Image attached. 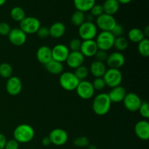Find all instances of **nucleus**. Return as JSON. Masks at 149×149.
<instances>
[{
	"label": "nucleus",
	"instance_id": "obj_1",
	"mask_svg": "<svg viewBox=\"0 0 149 149\" xmlns=\"http://www.w3.org/2000/svg\"><path fill=\"white\" fill-rule=\"evenodd\" d=\"M111 106V101L107 93H100L94 98L93 110L98 116H104L109 113Z\"/></svg>",
	"mask_w": 149,
	"mask_h": 149
},
{
	"label": "nucleus",
	"instance_id": "obj_2",
	"mask_svg": "<svg viewBox=\"0 0 149 149\" xmlns=\"http://www.w3.org/2000/svg\"><path fill=\"white\" fill-rule=\"evenodd\" d=\"M34 135L35 132L33 128L27 124L18 125L13 132L14 139L21 143H26L31 141L34 138Z\"/></svg>",
	"mask_w": 149,
	"mask_h": 149
},
{
	"label": "nucleus",
	"instance_id": "obj_3",
	"mask_svg": "<svg viewBox=\"0 0 149 149\" xmlns=\"http://www.w3.org/2000/svg\"><path fill=\"white\" fill-rule=\"evenodd\" d=\"M79 81L75 74L70 71L62 73L59 78L60 85L63 89L67 91L75 90Z\"/></svg>",
	"mask_w": 149,
	"mask_h": 149
},
{
	"label": "nucleus",
	"instance_id": "obj_4",
	"mask_svg": "<svg viewBox=\"0 0 149 149\" xmlns=\"http://www.w3.org/2000/svg\"><path fill=\"white\" fill-rule=\"evenodd\" d=\"M103 79H104L106 86L113 88L121 85L122 81V74L119 69L109 68L106 70Z\"/></svg>",
	"mask_w": 149,
	"mask_h": 149
},
{
	"label": "nucleus",
	"instance_id": "obj_5",
	"mask_svg": "<svg viewBox=\"0 0 149 149\" xmlns=\"http://www.w3.org/2000/svg\"><path fill=\"white\" fill-rule=\"evenodd\" d=\"M79 35L80 38L85 40H93L97 36V26L93 22L85 21L79 27Z\"/></svg>",
	"mask_w": 149,
	"mask_h": 149
},
{
	"label": "nucleus",
	"instance_id": "obj_6",
	"mask_svg": "<svg viewBox=\"0 0 149 149\" xmlns=\"http://www.w3.org/2000/svg\"><path fill=\"white\" fill-rule=\"evenodd\" d=\"M115 37L111 31H101L97 36L95 42L98 49L107 52L113 47Z\"/></svg>",
	"mask_w": 149,
	"mask_h": 149
},
{
	"label": "nucleus",
	"instance_id": "obj_7",
	"mask_svg": "<svg viewBox=\"0 0 149 149\" xmlns=\"http://www.w3.org/2000/svg\"><path fill=\"white\" fill-rule=\"evenodd\" d=\"M40 27V21L39 19L35 17H31V16L26 17L20 22V29L26 35L36 33Z\"/></svg>",
	"mask_w": 149,
	"mask_h": 149
},
{
	"label": "nucleus",
	"instance_id": "obj_8",
	"mask_svg": "<svg viewBox=\"0 0 149 149\" xmlns=\"http://www.w3.org/2000/svg\"><path fill=\"white\" fill-rule=\"evenodd\" d=\"M116 20L113 15L103 13L96 17V26L102 31H111L116 24Z\"/></svg>",
	"mask_w": 149,
	"mask_h": 149
},
{
	"label": "nucleus",
	"instance_id": "obj_9",
	"mask_svg": "<svg viewBox=\"0 0 149 149\" xmlns=\"http://www.w3.org/2000/svg\"><path fill=\"white\" fill-rule=\"evenodd\" d=\"M75 90L79 97L83 100H90L93 97L95 91L92 83L87 80L80 81Z\"/></svg>",
	"mask_w": 149,
	"mask_h": 149
},
{
	"label": "nucleus",
	"instance_id": "obj_10",
	"mask_svg": "<svg viewBox=\"0 0 149 149\" xmlns=\"http://www.w3.org/2000/svg\"><path fill=\"white\" fill-rule=\"evenodd\" d=\"M122 102L127 110L131 112L138 111L142 103L141 97L134 93H127Z\"/></svg>",
	"mask_w": 149,
	"mask_h": 149
},
{
	"label": "nucleus",
	"instance_id": "obj_11",
	"mask_svg": "<svg viewBox=\"0 0 149 149\" xmlns=\"http://www.w3.org/2000/svg\"><path fill=\"white\" fill-rule=\"evenodd\" d=\"M48 137L51 143L58 146H63L66 143L68 139V135L66 131L60 128H57L51 131Z\"/></svg>",
	"mask_w": 149,
	"mask_h": 149
},
{
	"label": "nucleus",
	"instance_id": "obj_12",
	"mask_svg": "<svg viewBox=\"0 0 149 149\" xmlns=\"http://www.w3.org/2000/svg\"><path fill=\"white\" fill-rule=\"evenodd\" d=\"M8 39L10 43L15 46H22L26 43L27 36L20 28H15L9 33Z\"/></svg>",
	"mask_w": 149,
	"mask_h": 149
},
{
	"label": "nucleus",
	"instance_id": "obj_13",
	"mask_svg": "<svg viewBox=\"0 0 149 149\" xmlns=\"http://www.w3.org/2000/svg\"><path fill=\"white\" fill-rule=\"evenodd\" d=\"M69 52V49L65 45H63V44L56 45L52 49V60L61 63L65 62L66 61Z\"/></svg>",
	"mask_w": 149,
	"mask_h": 149
},
{
	"label": "nucleus",
	"instance_id": "obj_14",
	"mask_svg": "<svg viewBox=\"0 0 149 149\" xmlns=\"http://www.w3.org/2000/svg\"><path fill=\"white\" fill-rule=\"evenodd\" d=\"M106 62L109 68L119 69L125 64V58L120 52H114L108 55Z\"/></svg>",
	"mask_w": 149,
	"mask_h": 149
},
{
	"label": "nucleus",
	"instance_id": "obj_15",
	"mask_svg": "<svg viewBox=\"0 0 149 149\" xmlns=\"http://www.w3.org/2000/svg\"><path fill=\"white\" fill-rule=\"evenodd\" d=\"M22 88V81L18 77L12 76L7 79L6 83V90L10 95L15 96L19 95L21 93Z\"/></svg>",
	"mask_w": 149,
	"mask_h": 149
},
{
	"label": "nucleus",
	"instance_id": "obj_16",
	"mask_svg": "<svg viewBox=\"0 0 149 149\" xmlns=\"http://www.w3.org/2000/svg\"><path fill=\"white\" fill-rule=\"evenodd\" d=\"M135 133L139 139L148 141L149 138V123L146 120H141L135 124Z\"/></svg>",
	"mask_w": 149,
	"mask_h": 149
},
{
	"label": "nucleus",
	"instance_id": "obj_17",
	"mask_svg": "<svg viewBox=\"0 0 149 149\" xmlns=\"http://www.w3.org/2000/svg\"><path fill=\"white\" fill-rule=\"evenodd\" d=\"M97 50L98 47L95 40H85L81 42L80 52L84 55V58L94 57Z\"/></svg>",
	"mask_w": 149,
	"mask_h": 149
},
{
	"label": "nucleus",
	"instance_id": "obj_18",
	"mask_svg": "<svg viewBox=\"0 0 149 149\" xmlns=\"http://www.w3.org/2000/svg\"><path fill=\"white\" fill-rule=\"evenodd\" d=\"M84 61V55L81 54L80 51H77V52H70L65 62L67 63V65L70 68L76 69L78 67L82 65Z\"/></svg>",
	"mask_w": 149,
	"mask_h": 149
},
{
	"label": "nucleus",
	"instance_id": "obj_19",
	"mask_svg": "<svg viewBox=\"0 0 149 149\" xmlns=\"http://www.w3.org/2000/svg\"><path fill=\"white\" fill-rule=\"evenodd\" d=\"M36 56L38 61L40 63L45 65L52 59V49L48 46H45V45L40 47L36 51Z\"/></svg>",
	"mask_w": 149,
	"mask_h": 149
},
{
	"label": "nucleus",
	"instance_id": "obj_20",
	"mask_svg": "<svg viewBox=\"0 0 149 149\" xmlns=\"http://www.w3.org/2000/svg\"><path fill=\"white\" fill-rule=\"evenodd\" d=\"M126 94V90L123 87L119 85L111 88V90L108 95L111 103H120L123 101Z\"/></svg>",
	"mask_w": 149,
	"mask_h": 149
},
{
	"label": "nucleus",
	"instance_id": "obj_21",
	"mask_svg": "<svg viewBox=\"0 0 149 149\" xmlns=\"http://www.w3.org/2000/svg\"><path fill=\"white\" fill-rule=\"evenodd\" d=\"M106 70L107 69H106V66L104 63L95 61L90 65L89 71L95 78H99V77H103L104 76Z\"/></svg>",
	"mask_w": 149,
	"mask_h": 149
},
{
	"label": "nucleus",
	"instance_id": "obj_22",
	"mask_svg": "<svg viewBox=\"0 0 149 149\" xmlns=\"http://www.w3.org/2000/svg\"><path fill=\"white\" fill-rule=\"evenodd\" d=\"M65 26L63 23L61 22H55L49 28V36L55 39H58L65 34Z\"/></svg>",
	"mask_w": 149,
	"mask_h": 149
},
{
	"label": "nucleus",
	"instance_id": "obj_23",
	"mask_svg": "<svg viewBox=\"0 0 149 149\" xmlns=\"http://www.w3.org/2000/svg\"><path fill=\"white\" fill-rule=\"evenodd\" d=\"M102 7L104 13L113 16L119 11L120 4L116 0H105Z\"/></svg>",
	"mask_w": 149,
	"mask_h": 149
},
{
	"label": "nucleus",
	"instance_id": "obj_24",
	"mask_svg": "<svg viewBox=\"0 0 149 149\" xmlns=\"http://www.w3.org/2000/svg\"><path fill=\"white\" fill-rule=\"evenodd\" d=\"M95 4V0H74L75 8L78 11L86 13L91 10Z\"/></svg>",
	"mask_w": 149,
	"mask_h": 149
},
{
	"label": "nucleus",
	"instance_id": "obj_25",
	"mask_svg": "<svg viewBox=\"0 0 149 149\" xmlns=\"http://www.w3.org/2000/svg\"><path fill=\"white\" fill-rule=\"evenodd\" d=\"M45 67L47 71L53 75H59L62 74L63 71V65L62 63L52 59L45 65Z\"/></svg>",
	"mask_w": 149,
	"mask_h": 149
},
{
	"label": "nucleus",
	"instance_id": "obj_26",
	"mask_svg": "<svg viewBox=\"0 0 149 149\" xmlns=\"http://www.w3.org/2000/svg\"><path fill=\"white\" fill-rule=\"evenodd\" d=\"M144 38H146L144 35L143 31L138 28H133L128 32V39L134 43H139Z\"/></svg>",
	"mask_w": 149,
	"mask_h": 149
},
{
	"label": "nucleus",
	"instance_id": "obj_27",
	"mask_svg": "<svg viewBox=\"0 0 149 149\" xmlns=\"http://www.w3.org/2000/svg\"><path fill=\"white\" fill-rule=\"evenodd\" d=\"M10 16L13 20L17 22H20L26 17L24 10L20 7H13L10 10Z\"/></svg>",
	"mask_w": 149,
	"mask_h": 149
},
{
	"label": "nucleus",
	"instance_id": "obj_28",
	"mask_svg": "<svg viewBox=\"0 0 149 149\" xmlns=\"http://www.w3.org/2000/svg\"><path fill=\"white\" fill-rule=\"evenodd\" d=\"M71 21L73 25L79 27L82 23L85 22V15L84 13L77 10L72 14L71 17Z\"/></svg>",
	"mask_w": 149,
	"mask_h": 149
},
{
	"label": "nucleus",
	"instance_id": "obj_29",
	"mask_svg": "<svg viewBox=\"0 0 149 149\" xmlns=\"http://www.w3.org/2000/svg\"><path fill=\"white\" fill-rule=\"evenodd\" d=\"M138 49L140 55L144 58H148L149 56V40L148 38H144L138 43Z\"/></svg>",
	"mask_w": 149,
	"mask_h": 149
},
{
	"label": "nucleus",
	"instance_id": "obj_30",
	"mask_svg": "<svg viewBox=\"0 0 149 149\" xmlns=\"http://www.w3.org/2000/svg\"><path fill=\"white\" fill-rule=\"evenodd\" d=\"M129 42L128 40L124 36H119V37L115 38L113 47L119 51H124L128 47Z\"/></svg>",
	"mask_w": 149,
	"mask_h": 149
},
{
	"label": "nucleus",
	"instance_id": "obj_31",
	"mask_svg": "<svg viewBox=\"0 0 149 149\" xmlns=\"http://www.w3.org/2000/svg\"><path fill=\"white\" fill-rule=\"evenodd\" d=\"M13 68L7 63L0 64V76L3 78L9 79L13 75Z\"/></svg>",
	"mask_w": 149,
	"mask_h": 149
},
{
	"label": "nucleus",
	"instance_id": "obj_32",
	"mask_svg": "<svg viewBox=\"0 0 149 149\" xmlns=\"http://www.w3.org/2000/svg\"><path fill=\"white\" fill-rule=\"evenodd\" d=\"M89 72H90V71H89L88 68L82 65L76 68L74 74H75V76L79 79V81H82L88 77Z\"/></svg>",
	"mask_w": 149,
	"mask_h": 149
},
{
	"label": "nucleus",
	"instance_id": "obj_33",
	"mask_svg": "<svg viewBox=\"0 0 149 149\" xmlns=\"http://www.w3.org/2000/svg\"><path fill=\"white\" fill-rule=\"evenodd\" d=\"M74 145L77 147H87L90 145V141L89 139L85 136H80L75 138L74 141Z\"/></svg>",
	"mask_w": 149,
	"mask_h": 149
},
{
	"label": "nucleus",
	"instance_id": "obj_34",
	"mask_svg": "<svg viewBox=\"0 0 149 149\" xmlns=\"http://www.w3.org/2000/svg\"><path fill=\"white\" fill-rule=\"evenodd\" d=\"M140 112V114L145 119L149 118V106L148 103L147 101H142L141 106L138 109Z\"/></svg>",
	"mask_w": 149,
	"mask_h": 149
},
{
	"label": "nucleus",
	"instance_id": "obj_35",
	"mask_svg": "<svg viewBox=\"0 0 149 149\" xmlns=\"http://www.w3.org/2000/svg\"><path fill=\"white\" fill-rule=\"evenodd\" d=\"M81 46V42L79 39L74 38L72 39L69 42V48L71 52H77L80 51Z\"/></svg>",
	"mask_w": 149,
	"mask_h": 149
},
{
	"label": "nucleus",
	"instance_id": "obj_36",
	"mask_svg": "<svg viewBox=\"0 0 149 149\" xmlns=\"http://www.w3.org/2000/svg\"><path fill=\"white\" fill-rule=\"evenodd\" d=\"M93 87H94L95 90H102L103 89L105 88L106 87V83H105L104 79H103V77H99V78H95L93 81V82L92 83Z\"/></svg>",
	"mask_w": 149,
	"mask_h": 149
},
{
	"label": "nucleus",
	"instance_id": "obj_37",
	"mask_svg": "<svg viewBox=\"0 0 149 149\" xmlns=\"http://www.w3.org/2000/svg\"><path fill=\"white\" fill-rule=\"evenodd\" d=\"M90 11V14L93 16V17H97L98 16L101 15L103 13H104L103 12V7H102L101 4H95L94 6L91 8Z\"/></svg>",
	"mask_w": 149,
	"mask_h": 149
},
{
	"label": "nucleus",
	"instance_id": "obj_38",
	"mask_svg": "<svg viewBox=\"0 0 149 149\" xmlns=\"http://www.w3.org/2000/svg\"><path fill=\"white\" fill-rule=\"evenodd\" d=\"M111 32L115 38L119 37V36H123L124 33H125V29L122 25L116 23V26H114V28L112 29Z\"/></svg>",
	"mask_w": 149,
	"mask_h": 149
},
{
	"label": "nucleus",
	"instance_id": "obj_39",
	"mask_svg": "<svg viewBox=\"0 0 149 149\" xmlns=\"http://www.w3.org/2000/svg\"><path fill=\"white\" fill-rule=\"evenodd\" d=\"M10 31H11V28L8 23L5 22L0 23V35L1 36H8Z\"/></svg>",
	"mask_w": 149,
	"mask_h": 149
},
{
	"label": "nucleus",
	"instance_id": "obj_40",
	"mask_svg": "<svg viewBox=\"0 0 149 149\" xmlns=\"http://www.w3.org/2000/svg\"><path fill=\"white\" fill-rule=\"evenodd\" d=\"M36 34L41 39H46L49 36V28L45 27V26H41L39 30L36 31Z\"/></svg>",
	"mask_w": 149,
	"mask_h": 149
},
{
	"label": "nucleus",
	"instance_id": "obj_41",
	"mask_svg": "<svg viewBox=\"0 0 149 149\" xmlns=\"http://www.w3.org/2000/svg\"><path fill=\"white\" fill-rule=\"evenodd\" d=\"M108 53L106 51L101 50V49H98L97 51V52L95 55V58L96 61H100V62H104V61H106L108 58Z\"/></svg>",
	"mask_w": 149,
	"mask_h": 149
},
{
	"label": "nucleus",
	"instance_id": "obj_42",
	"mask_svg": "<svg viewBox=\"0 0 149 149\" xmlns=\"http://www.w3.org/2000/svg\"><path fill=\"white\" fill-rule=\"evenodd\" d=\"M19 148V143L16 141L15 139L7 141L4 149H18Z\"/></svg>",
	"mask_w": 149,
	"mask_h": 149
},
{
	"label": "nucleus",
	"instance_id": "obj_43",
	"mask_svg": "<svg viewBox=\"0 0 149 149\" xmlns=\"http://www.w3.org/2000/svg\"><path fill=\"white\" fill-rule=\"evenodd\" d=\"M6 143H7V138L3 134L0 133V149H4Z\"/></svg>",
	"mask_w": 149,
	"mask_h": 149
},
{
	"label": "nucleus",
	"instance_id": "obj_44",
	"mask_svg": "<svg viewBox=\"0 0 149 149\" xmlns=\"http://www.w3.org/2000/svg\"><path fill=\"white\" fill-rule=\"evenodd\" d=\"M42 145L45 146H48L49 145H50L51 142L50 141H49V137H45V138H44L42 141Z\"/></svg>",
	"mask_w": 149,
	"mask_h": 149
},
{
	"label": "nucleus",
	"instance_id": "obj_45",
	"mask_svg": "<svg viewBox=\"0 0 149 149\" xmlns=\"http://www.w3.org/2000/svg\"><path fill=\"white\" fill-rule=\"evenodd\" d=\"M119 4H127L132 1V0H116Z\"/></svg>",
	"mask_w": 149,
	"mask_h": 149
},
{
	"label": "nucleus",
	"instance_id": "obj_46",
	"mask_svg": "<svg viewBox=\"0 0 149 149\" xmlns=\"http://www.w3.org/2000/svg\"><path fill=\"white\" fill-rule=\"evenodd\" d=\"M143 31V33L144 35H145V36H146V38H148V36H149V26H147L144 29V30Z\"/></svg>",
	"mask_w": 149,
	"mask_h": 149
},
{
	"label": "nucleus",
	"instance_id": "obj_47",
	"mask_svg": "<svg viewBox=\"0 0 149 149\" xmlns=\"http://www.w3.org/2000/svg\"><path fill=\"white\" fill-rule=\"evenodd\" d=\"M87 147H88V149H97L95 145H89Z\"/></svg>",
	"mask_w": 149,
	"mask_h": 149
},
{
	"label": "nucleus",
	"instance_id": "obj_48",
	"mask_svg": "<svg viewBox=\"0 0 149 149\" xmlns=\"http://www.w3.org/2000/svg\"><path fill=\"white\" fill-rule=\"evenodd\" d=\"M6 1H7V0H0V7L2 5H4V4H5Z\"/></svg>",
	"mask_w": 149,
	"mask_h": 149
},
{
	"label": "nucleus",
	"instance_id": "obj_49",
	"mask_svg": "<svg viewBox=\"0 0 149 149\" xmlns=\"http://www.w3.org/2000/svg\"><path fill=\"white\" fill-rule=\"evenodd\" d=\"M103 1H105V0H103Z\"/></svg>",
	"mask_w": 149,
	"mask_h": 149
}]
</instances>
